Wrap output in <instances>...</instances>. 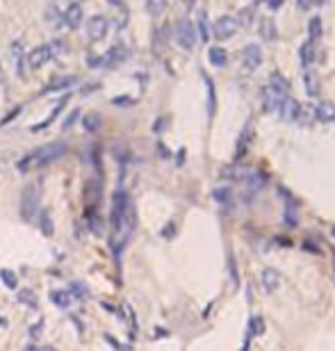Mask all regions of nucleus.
Wrapping results in <instances>:
<instances>
[{"instance_id":"obj_1","label":"nucleus","mask_w":335,"mask_h":351,"mask_svg":"<svg viewBox=\"0 0 335 351\" xmlns=\"http://www.w3.org/2000/svg\"><path fill=\"white\" fill-rule=\"evenodd\" d=\"M66 146L62 144V141H55V144H46L41 146L39 150H34V153L25 155L23 160H21L19 164H16V169L19 171H30V169H37V167H46V164H53L55 160H60L62 155H64Z\"/></svg>"},{"instance_id":"obj_2","label":"nucleus","mask_w":335,"mask_h":351,"mask_svg":"<svg viewBox=\"0 0 335 351\" xmlns=\"http://www.w3.org/2000/svg\"><path fill=\"white\" fill-rule=\"evenodd\" d=\"M107 30H110V21H107L103 14H96L87 21L85 25V32H87V39L89 41H101L107 36Z\"/></svg>"},{"instance_id":"obj_3","label":"nucleus","mask_w":335,"mask_h":351,"mask_svg":"<svg viewBox=\"0 0 335 351\" xmlns=\"http://www.w3.org/2000/svg\"><path fill=\"white\" fill-rule=\"evenodd\" d=\"M176 41H178L180 48L192 50L196 44V25L192 21H180L176 25Z\"/></svg>"},{"instance_id":"obj_4","label":"nucleus","mask_w":335,"mask_h":351,"mask_svg":"<svg viewBox=\"0 0 335 351\" xmlns=\"http://www.w3.org/2000/svg\"><path fill=\"white\" fill-rule=\"evenodd\" d=\"M39 210V189L34 185H30L23 191V199H21V217L23 219H32V214Z\"/></svg>"},{"instance_id":"obj_5","label":"nucleus","mask_w":335,"mask_h":351,"mask_svg":"<svg viewBox=\"0 0 335 351\" xmlns=\"http://www.w3.org/2000/svg\"><path fill=\"white\" fill-rule=\"evenodd\" d=\"M237 32V23H235V16H219L212 25V34L217 36L219 41H226Z\"/></svg>"},{"instance_id":"obj_6","label":"nucleus","mask_w":335,"mask_h":351,"mask_svg":"<svg viewBox=\"0 0 335 351\" xmlns=\"http://www.w3.org/2000/svg\"><path fill=\"white\" fill-rule=\"evenodd\" d=\"M53 57H55V55H53L51 44H41V46H37V48L30 50V55H28V66H30V68H41V66H46V64L51 62Z\"/></svg>"},{"instance_id":"obj_7","label":"nucleus","mask_w":335,"mask_h":351,"mask_svg":"<svg viewBox=\"0 0 335 351\" xmlns=\"http://www.w3.org/2000/svg\"><path fill=\"white\" fill-rule=\"evenodd\" d=\"M128 59V48L125 46H112L101 57V68H116Z\"/></svg>"},{"instance_id":"obj_8","label":"nucleus","mask_w":335,"mask_h":351,"mask_svg":"<svg viewBox=\"0 0 335 351\" xmlns=\"http://www.w3.org/2000/svg\"><path fill=\"white\" fill-rule=\"evenodd\" d=\"M278 109H280V119H283V121L297 123L299 114H301V103H297V100L289 98V96H283L278 103Z\"/></svg>"},{"instance_id":"obj_9","label":"nucleus","mask_w":335,"mask_h":351,"mask_svg":"<svg viewBox=\"0 0 335 351\" xmlns=\"http://www.w3.org/2000/svg\"><path fill=\"white\" fill-rule=\"evenodd\" d=\"M280 283H283V276H280V271H276L274 267H267L260 271V285L262 290L267 292V294H271V292H276L280 287Z\"/></svg>"},{"instance_id":"obj_10","label":"nucleus","mask_w":335,"mask_h":351,"mask_svg":"<svg viewBox=\"0 0 335 351\" xmlns=\"http://www.w3.org/2000/svg\"><path fill=\"white\" fill-rule=\"evenodd\" d=\"M242 59H244V68H246V71H256V68L262 64V50H260V46H258V44L244 46Z\"/></svg>"},{"instance_id":"obj_11","label":"nucleus","mask_w":335,"mask_h":351,"mask_svg":"<svg viewBox=\"0 0 335 351\" xmlns=\"http://www.w3.org/2000/svg\"><path fill=\"white\" fill-rule=\"evenodd\" d=\"M312 116H315V121H319V123L335 121V105L330 103V100H321V103H317L315 107H312Z\"/></svg>"},{"instance_id":"obj_12","label":"nucleus","mask_w":335,"mask_h":351,"mask_svg":"<svg viewBox=\"0 0 335 351\" xmlns=\"http://www.w3.org/2000/svg\"><path fill=\"white\" fill-rule=\"evenodd\" d=\"M269 89L274 91L276 96H287L289 94V80L283 75V73L274 71L269 75Z\"/></svg>"},{"instance_id":"obj_13","label":"nucleus","mask_w":335,"mask_h":351,"mask_svg":"<svg viewBox=\"0 0 335 351\" xmlns=\"http://www.w3.org/2000/svg\"><path fill=\"white\" fill-rule=\"evenodd\" d=\"M207 59H210L212 66L224 68L226 64H228V53H226V48H221V46H212V48H207Z\"/></svg>"},{"instance_id":"obj_14","label":"nucleus","mask_w":335,"mask_h":351,"mask_svg":"<svg viewBox=\"0 0 335 351\" xmlns=\"http://www.w3.org/2000/svg\"><path fill=\"white\" fill-rule=\"evenodd\" d=\"M299 59H301L303 68H310V64L315 62V44H312V41L301 44V48H299Z\"/></svg>"},{"instance_id":"obj_15","label":"nucleus","mask_w":335,"mask_h":351,"mask_svg":"<svg viewBox=\"0 0 335 351\" xmlns=\"http://www.w3.org/2000/svg\"><path fill=\"white\" fill-rule=\"evenodd\" d=\"M64 23L71 27V30H75V27L82 23V7H80V5H71L69 12H64Z\"/></svg>"},{"instance_id":"obj_16","label":"nucleus","mask_w":335,"mask_h":351,"mask_svg":"<svg viewBox=\"0 0 335 351\" xmlns=\"http://www.w3.org/2000/svg\"><path fill=\"white\" fill-rule=\"evenodd\" d=\"M12 57H14V64H16V73L23 75L25 73V53H23V44H21V41H14V44H12Z\"/></svg>"},{"instance_id":"obj_17","label":"nucleus","mask_w":335,"mask_h":351,"mask_svg":"<svg viewBox=\"0 0 335 351\" xmlns=\"http://www.w3.org/2000/svg\"><path fill=\"white\" fill-rule=\"evenodd\" d=\"M265 319L262 317H251L248 319V326H246V340H251V337H260V335H265Z\"/></svg>"},{"instance_id":"obj_18","label":"nucleus","mask_w":335,"mask_h":351,"mask_svg":"<svg viewBox=\"0 0 335 351\" xmlns=\"http://www.w3.org/2000/svg\"><path fill=\"white\" fill-rule=\"evenodd\" d=\"M283 96H276L271 89H265L262 91V112H274V109H278V103Z\"/></svg>"},{"instance_id":"obj_19","label":"nucleus","mask_w":335,"mask_h":351,"mask_svg":"<svg viewBox=\"0 0 335 351\" xmlns=\"http://www.w3.org/2000/svg\"><path fill=\"white\" fill-rule=\"evenodd\" d=\"M51 301L57 305V308L66 310L71 303H73V296H71L66 290H51Z\"/></svg>"},{"instance_id":"obj_20","label":"nucleus","mask_w":335,"mask_h":351,"mask_svg":"<svg viewBox=\"0 0 335 351\" xmlns=\"http://www.w3.org/2000/svg\"><path fill=\"white\" fill-rule=\"evenodd\" d=\"M242 180L246 182L251 189H260V187L267 182V176H265V173H260V171H244Z\"/></svg>"},{"instance_id":"obj_21","label":"nucleus","mask_w":335,"mask_h":351,"mask_svg":"<svg viewBox=\"0 0 335 351\" xmlns=\"http://www.w3.org/2000/svg\"><path fill=\"white\" fill-rule=\"evenodd\" d=\"M253 18H256V14H253V9L251 7H244V9H239L237 12V16H235V23H237V27H251V23H253Z\"/></svg>"},{"instance_id":"obj_22","label":"nucleus","mask_w":335,"mask_h":351,"mask_svg":"<svg viewBox=\"0 0 335 351\" xmlns=\"http://www.w3.org/2000/svg\"><path fill=\"white\" fill-rule=\"evenodd\" d=\"M260 36L265 41H274L276 36H278V32H276V25L271 18H265V21H260Z\"/></svg>"},{"instance_id":"obj_23","label":"nucleus","mask_w":335,"mask_h":351,"mask_svg":"<svg viewBox=\"0 0 335 351\" xmlns=\"http://www.w3.org/2000/svg\"><path fill=\"white\" fill-rule=\"evenodd\" d=\"M46 16H48V21L53 23V27H57V30L64 25V12H62L60 7H55V5H51V7H48Z\"/></svg>"},{"instance_id":"obj_24","label":"nucleus","mask_w":335,"mask_h":351,"mask_svg":"<svg viewBox=\"0 0 335 351\" xmlns=\"http://www.w3.org/2000/svg\"><path fill=\"white\" fill-rule=\"evenodd\" d=\"M308 36H310L312 44L321 36V18L319 16H312L310 21H308Z\"/></svg>"},{"instance_id":"obj_25","label":"nucleus","mask_w":335,"mask_h":351,"mask_svg":"<svg viewBox=\"0 0 335 351\" xmlns=\"http://www.w3.org/2000/svg\"><path fill=\"white\" fill-rule=\"evenodd\" d=\"M71 85H75V77L73 75H64V77H57V80L51 82L46 91H62V89H69Z\"/></svg>"},{"instance_id":"obj_26","label":"nucleus","mask_w":335,"mask_h":351,"mask_svg":"<svg viewBox=\"0 0 335 351\" xmlns=\"http://www.w3.org/2000/svg\"><path fill=\"white\" fill-rule=\"evenodd\" d=\"M144 5H146V12L151 16H160L166 9V0H144Z\"/></svg>"},{"instance_id":"obj_27","label":"nucleus","mask_w":335,"mask_h":351,"mask_svg":"<svg viewBox=\"0 0 335 351\" xmlns=\"http://www.w3.org/2000/svg\"><path fill=\"white\" fill-rule=\"evenodd\" d=\"M303 85H306V91L310 96H315L317 91H319V87H317V75L312 71H306L303 73Z\"/></svg>"},{"instance_id":"obj_28","label":"nucleus","mask_w":335,"mask_h":351,"mask_svg":"<svg viewBox=\"0 0 335 351\" xmlns=\"http://www.w3.org/2000/svg\"><path fill=\"white\" fill-rule=\"evenodd\" d=\"M19 301L21 303H25L28 308H37L39 305V299H37V294H34L32 290H21L19 292Z\"/></svg>"},{"instance_id":"obj_29","label":"nucleus","mask_w":335,"mask_h":351,"mask_svg":"<svg viewBox=\"0 0 335 351\" xmlns=\"http://www.w3.org/2000/svg\"><path fill=\"white\" fill-rule=\"evenodd\" d=\"M198 34H201L203 41L210 39V27H207V14L205 12H198V25H196Z\"/></svg>"},{"instance_id":"obj_30","label":"nucleus","mask_w":335,"mask_h":351,"mask_svg":"<svg viewBox=\"0 0 335 351\" xmlns=\"http://www.w3.org/2000/svg\"><path fill=\"white\" fill-rule=\"evenodd\" d=\"M0 278H3V283H5L10 290H16V287H19V278H16V274L12 271V269H0Z\"/></svg>"},{"instance_id":"obj_31","label":"nucleus","mask_w":335,"mask_h":351,"mask_svg":"<svg viewBox=\"0 0 335 351\" xmlns=\"http://www.w3.org/2000/svg\"><path fill=\"white\" fill-rule=\"evenodd\" d=\"M69 294H71V296H75V299H87V296H89V290H87V285H85V283L73 281V283H71Z\"/></svg>"},{"instance_id":"obj_32","label":"nucleus","mask_w":335,"mask_h":351,"mask_svg":"<svg viewBox=\"0 0 335 351\" xmlns=\"http://www.w3.org/2000/svg\"><path fill=\"white\" fill-rule=\"evenodd\" d=\"M39 226H41V232H44L46 237L53 235V221H51V214H48L46 210L39 214Z\"/></svg>"},{"instance_id":"obj_33","label":"nucleus","mask_w":335,"mask_h":351,"mask_svg":"<svg viewBox=\"0 0 335 351\" xmlns=\"http://www.w3.org/2000/svg\"><path fill=\"white\" fill-rule=\"evenodd\" d=\"M101 116H98V114H89L87 116V121H85V128H87V130H96L98 126H101Z\"/></svg>"},{"instance_id":"obj_34","label":"nucleus","mask_w":335,"mask_h":351,"mask_svg":"<svg viewBox=\"0 0 335 351\" xmlns=\"http://www.w3.org/2000/svg\"><path fill=\"white\" fill-rule=\"evenodd\" d=\"M215 196L217 201H221V203H224V201H228L230 199V189H226V187H221V189H215Z\"/></svg>"},{"instance_id":"obj_35","label":"nucleus","mask_w":335,"mask_h":351,"mask_svg":"<svg viewBox=\"0 0 335 351\" xmlns=\"http://www.w3.org/2000/svg\"><path fill=\"white\" fill-rule=\"evenodd\" d=\"M112 103L119 105V107H128V105H133V103H135V98H128V96H119V98H114Z\"/></svg>"},{"instance_id":"obj_36","label":"nucleus","mask_w":335,"mask_h":351,"mask_svg":"<svg viewBox=\"0 0 335 351\" xmlns=\"http://www.w3.org/2000/svg\"><path fill=\"white\" fill-rule=\"evenodd\" d=\"M44 333V322H39V324H34L32 328H30V337H32V340H37L39 335H41Z\"/></svg>"},{"instance_id":"obj_37","label":"nucleus","mask_w":335,"mask_h":351,"mask_svg":"<svg viewBox=\"0 0 335 351\" xmlns=\"http://www.w3.org/2000/svg\"><path fill=\"white\" fill-rule=\"evenodd\" d=\"M312 5H315V0H297V9H299V12H308Z\"/></svg>"},{"instance_id":"obj_38","label":"nucleus","mask_w":335,"mask_h":351,"mask_svg":"<svg viewBox=\"0 0 335 351\" xmlns=\"http://www.w3.org/2000/svg\"><path fill=\"white\" fill-rule=\"evenodd\" d=\"M78 116H80L78 112H73V114H71V116H69V121L64 123V128H71V126H73V121H75V119H78Z\"/></svg>"},{"instance_id":"obj_39","label":"nucleus","mask_w":335,"mask_h":351,"mask_svg":"<svg viewBox=\"0 0 335 351\" xmlns=\"http://www.w3.org/2000/svg\"><path fill=\"white\" fill-rule=\"evenodd\" d=\"M287 223H289V226H294V223H297V217H294L292 210H287Z\"/></svg>"},{"instance_id":"obj_40","label":"nucleus","mask_w":335,"mask_h":351,"mask_svg":"<svg viewBox=\"0 0 335 351\" xmlns=\"http://www.w3.org/2000/svg\"><path fill=\"white\" fill-rule=\"evenodd\" d=\"M280 3H283V0H267V5H269L271 9H278V7H280Z\"/></svg>"},{"instance_id":"obj_41","label":"nucleus","mask_w":335,"mask_h":351,"mask_svg":"<svg viewBox=\"0 0 335 351\" xmlns=\"http://www.w3.org/2000/svg\"><path fill=\"white\" fill-rule=\"evenodd\" d=\"M23 351H41V349H39V346H34V344H28Z\"/></svg>"},{"instance_id":"obj_42","label":"nucleus","mask_w":335,"mask_h":351,"mask_svg":"<svg viewBox=\"0 0 335 351\" xmlns=\"http://www.w3.org/2000/svg\"><path fill=\"white\" fill-rule=\"evenodd\" d=\"M185 5H187V7H194V3H196V0H183Z\"/></svg>"},{"instance_id":"obj_43","label":"nucleus","mask_w":335,"mask_h":351,"mask_svg":"<svg viewBox=\"0 0 335 351\" xmlns=\"http://www.w3.org/2000/svg\"><path fill=\"white\" fill-rule=\"evenodd\" d=\"M0 82L5 85V73H3V68H0Z\"/></svg>"},{"instance_id":"obj_44","label":"nucleus","mask_w":335,"mask_h":351,"mask_svg":"<svg viewBox=\"0 0 335 351\" xmlns=\"http://www.w3.org/2000/svg\"><path fill=\"white\" fill-rule=\"evenodd\" d=\"M328 0H315V5H326Z\"/></svg>"},{"instance_id":"obj_45","label":"nucleus","mask_w":335,"mask_h":351,"mask_svg":"<svg viewBox=\"0 0 335 351\" xmlns=\"http://www.w3.org/2000/svg\"><path fill=\"white\" fill-rule=\"evenodd\" d=\"M41 351H55V346H44Z\"/></svg>"},{"instance_id":"obj_46","label":"nucleus","mask_w":335,"mask_h":351,"mask_svg":"<svg viewBox=\"0 0 335 351\" xmlns=\"http://www.w3.org/2000/svg\"><path fill=\"white\" fill-rule=\"evenodd\" d=\"M119 351H128V349H119Z\"/></svg>"},{"instance_id":"obj_47","label":"nucleus","mask_w":335,"mask_h":351,"mask_svg":"<svg viewBox=\"0 0 335 351\" xmlns=\"http://www.w3.org/2000/svg\"><path fill=\"white\" fill-rule=\"evenodd\" d=\"M333 235H335V230H333Z\"/></svg>"}]
</instances>
